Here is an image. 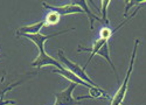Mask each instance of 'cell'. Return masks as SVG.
<instances>
[{
  "label": "cell",
  "mask_w": 146,
  "mask_h": 105,
  "mask_svg": "<svg viewBox=\"0 0 146 105\" xmlns=\"http://www.w3.org/2000/svg\"><path fill=\"white\" fill-rule=\"evenodd\" d=\"M140 41L136 40L135 41V46H133V50H132V55H131V60H130V64H129V69L126 71V75L124 77V81L121 82V84L118 89V91L116 92V95L112 97L111 99V105H121L123 103L125 96H126V92H127V87H129V81H130V76L132 74V70L133 67H135V61H136V55H137V49H138V46H139Z\"/></svg>",
  "instance_id": "cell-1"
},
{
  "label": "cell",
  "mask_w": 146,
  "mask_h": 105,
  "mask_svg": "<svg viewBox=\"0 0 146 105\" xmlns=\"http://www.w3.org/2000/svg\"><path fill=\"white\" fill-rule=\"evenodd\" d=\"M57 57H58V61L61 62V64H62L63 68H66L67 70H69V71H71L74 75H76L78 78H81L82 81H84L86 83L92 85V87H96V88H100L98 85H97L95 82L88 76V74L86 73V69H84L83 67H81L80 64H77L76 62H72L70 61L69 58L64 55L63 50L62 49H60L57 52Z\"/></svg>",
  "instance_id": "cell-2"
},
{
  "label": "cell",
  "mask_w": 146,
  "mask_h": 105,
  "mask_svg": "<svg viewBox=\"0 0 146 105\" xmlns=\"http://www.w3.org/2000/svg\"><path fill=\"white\" fill-rule=\"evenodd\" d=\"M76 87H77V84L70 83L64 90H62L61 92L54 93V97L56 99L55 103L58 105H77V104H80V102H77L72 97V92H74Z\"/></svg>",
  "instance_id": "cell-3"
},
{
  "label": "cell",
  "mask_w": 146,
  "mask_h": 105,
  "mask_svg": "<svg viewBox=\"0 0 146 105\" xmlns=\"http://www.w3.org/2000/svg\"><path fill=\"white\" fill-rule=\"evenodd\" d=\"M46 65H53L56 69H63L62 64H61L58 61H56L55 58L52 57L50 55H48L46 50H43V52L39 53V56L31 63V67L39 69V68H42V67H46Z\"/></svg>",
  "instance_id": "cell-4"
},
{
  "label": "cell",
  "mask_w": 146,
  "mask_h": 105,
  "mask_svg": "<svg viewBox=\"0 0 146 105\" xmlns=\"http://www.w3.org/2000/svg\"><path fill=\"white\" fill-rule=\"evenodd\" d=\"M42 6L46 9H49L52 12H55V13L62 15H68V14H74V13H84L83 9L76 5H71V4H66V5H60V6H50L46 3H42Z\"/></svg>",
  "instance_id": "cell-5"
},
{
  "label": "cell",
  "mask_w": 146,
  "mask_h": 105,
  "mask_svg": "<svg viewBox=\"0 0 146 105\" xmlns=\"http://www.w3.org/2000/svg\"><path fill=\"white\" fill-rule=\"evenodd\" d=\"M69 4L76 5V6H78V7H81V8L83 9L84 13L88 15V19H89V22H90V29H91V30L95 28V27H94V22H95L96 20L100 21V22H103L101 18H98L97 15H95L92 12H91V9H90L89 6H88V5H89V1H87V0H72V1H69Z\"/></svg>",
  "instance_id": "cell-6"
},
{
  "label": "cell",
  "mask_w": 146,
  "mask_h": 105,
  "mask_svg": "<svg viewBox=\"0 0 146 105\" xmlns=\"http://www.w3.org/2000/svg\"><path fill=\"white\" fill-rule=\"evenodd\" d=\"M43 26H46L44 20L38 21V22L32 23V25H28V26L19 27L18 30H17V36L18 38H22L23 35H26V34H38V33H40V30H41V28Z\"/></svg>",
  "instance_id": "cell-7"
},
{
  "label": "cell",
  "mask_w": 146,
  "mask_h": 105,
  "mask_svg": "<svg viewBox=\"0 0 146 105\" xmlns=\"http://www.w3.org/2000/svg\"><path fill=\"white\" fill-rule=\"evenodd\" d=\"M54 73L55 74H58V75H61V76H63L64 78H67L68 81H70L71 83H75V84H77V85H83V87H87L88 89H91V88H96V87H92V85H90V84H88V83H86L84 81H82L81 78H78L76 75H74L71 71H69V70H67L66 68H63V69H55L54 70Z\"/></svg>",
  "instance_id": "cell-8"
},
{
  "label": "cell",
  "mask_w": 146,
  "mask_h": 105,
  "mask_svg": "<svg viewBox=\"0 0 146 105\" xmlns=\"http://www.w3.org/2000/svg\"><path fill=\"white\" fill-rule=\"evenodd\" d=\"M23 82V79L18 81V82H13V83H5V73L0 77V99H1L6 92H9L11 90H13L15 87L20 85Z\"/></svg>",
  "instance_id": "cell-9"
},
{
  "label": "cell",
  "mask_w": 146,
  "mask_h": 105,
  "mask_svg": "<svg viewBox=\"0 0 146 105\" xmlns=\"http://www.w3.org/2000/svg\"><path fill=\"white\" fill-rule=\"evenodd\" d=\"M97 55H100L101 57H104L105 60L108 61V63L111 65V68H112V70H113V73L116 74L117 79H118V74H117L116 67H115V64L112 63V60H111V57H110V52H109V44H108V43H105V44L102 47V48L98 50V53H97Z\"/></svg>",
  "instance_id": "cell-10"
},
{
  "label": "cell",
  "mask_w": 146,
  "mask_h": 105,
  "mask_svg": "<svg viewBox=\"0 0 146 105\" xmlns=\"http://www.w3.org/2000/svg\"><path fill=\"white\" fill-rule=\"evenodd\" d=\"M90 91V95L87 96V97H78L77 100H81V99H87V98H97V97H101V96H104V97H108L106 92L101 89V88H91L89 89Z\"/></svg>",
  "instance_id": "cell-11"
},
{
  "label": "cell",
  "mask_w": 146,
  "mask_h": 105,
  "mask_svg": "<svg viewBox=\"0 0 146 105\" xmlns=\"http://www.w3.org/2000/svg\"><path fill=\"white\" fill-rule=\"evenodd\" d=\"M60 18L61 15L55 13V12H49V13L47 14L46 19H44V22H46V26H53V25H56V23L60 21Z\"/></svg>",
  "instance_id": "cell-12"
},
{
  "label": "cell",
  "mask_w": 146,
  "mask_h": 105,
  "mask_svg": "<svg viewBox=\"0 0 146 105\" xmlns=\"http://www.w3.org/2000/svg\"><path fill=\"white\" fill-rule=\"evenodd\" d=\"M111 4V1H108V0H104V1L101 3L102 5V21L106 25H109V20L106 18V11H108V6Z\"/></svg>",
  "instance_id": "cell-13"
},
{
  "label": "cell",
  "mask_w": 146,
  "mask_h": 105,
  "mask_svg": "<svg viewBox=\"0 0 146 105\" xmlns=\"http://www.w3.org/2000/svg\"><path fill=\"white\" fill-rule=\"evenodd\" d=\"M17 102L12 99H4V97L0 99V105H14Z\"/></svg>",
  "instance_id": "cell-14"
},
{
  "label": "cell",
  "mask_w": 146,
  "mask_h": 105,
  "mask_svg": "<svg viewBox=\"0 0 146 105\" xmlns=\"http://www.w3.org/2000/svg\"><path fill=\"white\" fill-rule=\"evenodd\" d=\"M137 7L138 8H146V1H139Z\"/></svg>",
  "instance_id": "cell-15"
},
{
  "label": "cell",
  "mask_w": 146,
  "mask_h": 105,
  "mask_svg": "<svg viewBox=\"0 0 146 105\" xmlns=\"http://www.w3.org/2000/svg\"><path fill=\"white\" fill-rule=\"evenodd\" d=\"M54 105H58V104H56V103H55V104H54Z\"/></svg>",
  "instance_id": "cell-16"
}]
</instances>
